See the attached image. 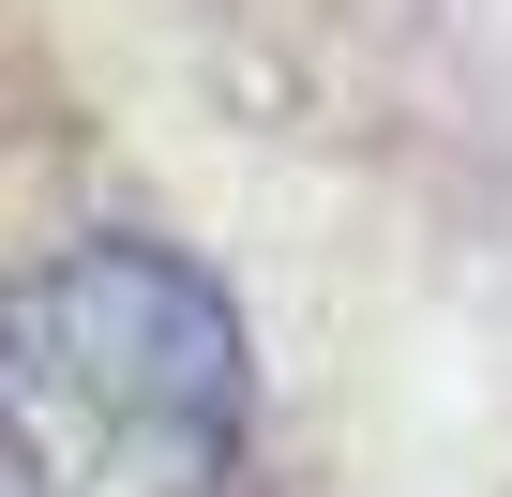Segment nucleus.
<instances>
[{
    "label": "nucleus",
    "instance_id": "nucleus-1",
    "mask_svg": "<svg viewBox=\"0 0 512 497\" xmlns=\"http://www.w3.org/2000/svg\"><path fill=\"white\" fill-rule=\"evenodd\" d=\"M0 437L31 497H211L241 452V317L166 241H76L0 302Z\"/></svg>",
    "mask_w": 512,
    "mask_h": 497
}]
</instances>
